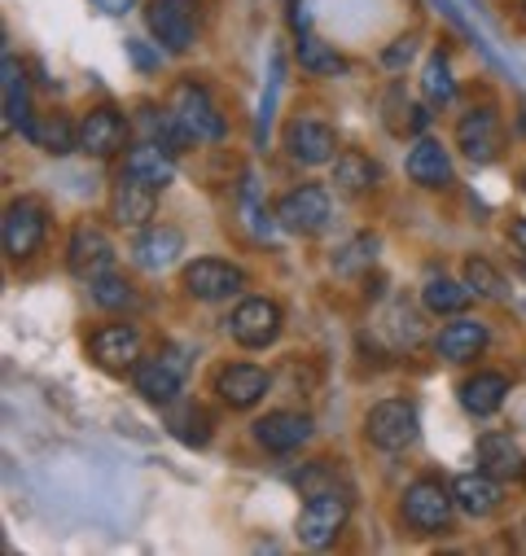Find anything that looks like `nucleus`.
<instances>
[{
	"instance_id": "obj_1",
	"label": "nucleus",
	"mask_w": 526,
	"mask_h": 556,
	"mask_svg": "<svg viewBox=\"0 0 526 556\" xmlns=\"http://www.w3.org/2000/svg\"><path fill=\"white\" fill-rule=\"evenodd\" d=\"M146 27L163 53H189L202 31L198 0H146Z\"/></svg>"
},
{
	"instance_id": "obj_2",
	"label": "nucleus",
	"mask_w": 526,
	"mask_h": 556,
	"mask_svg": "<svg viewBox=\"0 0 526 556\" xmlns=\"http://www.w3.org/2000/svg\"><path fill=\"white\" fill-rule=\"evenodd\" d=\"M167 110H172L176 123L189 131V141H206V146H215V141H224V136H228L224 110H220L215 97H211L202 84H193V79H180V84L172 88Z\"/></svg>"
},
{
	"instance_id": "obj_3",
	"label": "nucleus",
	"mask_w": 526,
	"mask_h": 556,
	"mask_svg": "<svg viewBox=\"0 0 526 556\" xmlns=\"http://www.w3.org/2000/svg\"><path fill=\"white\" fill-rule=\"evenodd\" d=\"M185 377H189V351L180 346H163L132 368V386L141 390L146 403H159V407H172L180 399Z\"/></svg>"
},
{
	"instance_id": "obj_4",
	"label": "nucleus",
	"mask_w": 526,
	"mask_h": 556,
	"mask_svg": "<svg viewBox=\"0 0 526 556\" xmlns=\"http://www.w3.org/2000/svg\"><path fill=\"white\" fill-rule=\"evenodd\" d=\"M364 434L381 452H409L417 443V434H422V416H417V407L409 399H381L364 416Z\"/></svg>"
},
{
	"instance_id": "obj_5",
	"label": "nucleus",
	"mask_w": 526,
	"mask_h": 556,
	"mask_svg": "<svg viewBox=\"0 0 526 556\" xmlns=\"http://www.w3.org/2000/svg\"><path fill=\"white\" fill-rule=\"evenodd\" d=\"M273 215H277V224H281L286 232H295V237H316V232H325L329 219H334V198H329L325 185H299V189H286V193L277 198Z\"/></svg>"
},
{
	"instance_id": "obj_6",
	"label": "nucleus",
	"mask_w": 526,
	"mask_h": 556,
	"mask_svg": "<svg viewBox=\"0 0 526 556\" xmlns=\"http://www.w3.org/2000/svg\"><path fill=\"white\" fill-rule=\"evenodd\" d=\"M351 517V500L334 486H321L308 495V504L299 508V543L303 547H329Z\"/></svg>"
},
{
	"instance_id": "obj_7",
	"label": "nucleus",
	"mask_w": 526,
	"mask_h": 556,
	"mask_svg": "<svg viewBox=\"0 0 526 556\" xmlns=\"http://www.w3.org/2000/svg\"><path fill=\"white\" fill-rule=\"evenodd\" d=\"M400 513H404V521H409L417 534H443V530L452 526L456 495H452V486H443L439 478H417V482L404 491Z\"/></svg>"
},
{
	"instance_id": "obj_8",
	"label": "nucleus",
	"mask_w": 526,
	"mask_h": 556,
	"mask_svg": "<svg viewBox=\"0 0 526 556\" xmlns=\"http://www.w3.org/2000/svg\"><path fill=\"white\" fill-rule=\"evenodd\" d=\"M45 232H49V211H45L40 198H14L5 206V219H0V245H5V254L14 263L32 258L45 245Z\"/></svg>"
},
{
	"instance_id": "obj_9",
	"label": "nucleus",
	"mask_w": 526,
	"mask_h": 556,
	"mask_svg": "<svg viewBox=\"0 0 526 556\" xmlns=\"http://www.w3.org/2000/svg\"><path fill=\"white\" fill-rule=\"evenodd\" d=\"M180 281H185V290H189L198 303H224V299H233V294L246 290V271H241L237 263H228V258L202 254V258H193V263L180 271Z\"/></svg>"
},
{
	"instance_id": "obj_10",
	"label": "nucleus",
	"mask_w": 526,
	"mask_h": 556,
	"mask_svg": "<svg viewBox=\"0 0 526 556\" xmlns=\"http://www.w3.org/2000/svg\"><path fill=\"white\" fill-rule=\"evenodd\" d=\"M228 333H233V342L246 346V351L273 346V342L281 338V307H277L273 299H263V294L241 299V303L233 307V316H228Z\"/></svg>"
},
{
	"instance_id": "obj_11",
	"label": "nucleus",
	"mask_w": 526,
	"mask_h": 556,
	"mask_svg": "<svg viewBox=\"0 0 526 556\" xmlns=\"http://www.w3.org/2000/svg\"><path fill=\"white\" fill-rule=\"evenodd\" d=\"M88 355H92L105 372H132V368L146 359L141 329H137V325H127V320H110V325L92 329V338H88Z\"/></svg>"
},
{
	"instance_id": "obj_12",
	"label": "nucleus",
	"mask_w": 526,
	"mask_h": 556,
	"mask_svg": "<svg viewBox=\"0 0 526 556\" xmlns=\"http://www.w3.org/2000/svg\"><path fill=\"white\" fill-rule=\"evenodd\" d=\"M281 146L299 167H325L338 159V141H334V127L321 118H290L281 131Z\"/></svg>"
},
{
	"instance_id": "obj_13",
	"label": "nucleus",
	"mask_w": 526,
	"mask_h": 556,
	"mask_svg": "<svg viewBox=\"0 0 526 556\" xmlns=\"http://www.w3.org/2000/svg\"><path fill=\"white\" fill-rule=\"evenodd\" d=\"M456 146H461V154L469 159V163H491L496 154H500V146H504V127H500V114L491 110V105H474V110H465L461 118H456Z\"/></svg>"
},
{
	"instance_id": "obj_14",
	"label": "nucleus",
	"mask_w": 526,
	"mask_h": 556,
	"mask_svg": "<svg viewBox=\"0 0 526 556\" xmlns=\"http://www.w3.org/2000/svg\"><path fill=\"white\" fill-rule=\"evenodd\" d=\"M127 136H132V123L114 105H97L79 123V150L88 159H114V154H123Z\"/></svg>"
},
{
	"instance_id": "obj_15",
	"label": "nucleus",
	"mask_w": 526,
	"mask_h": 556,
	"mask_svg": "<svg viewBox=\"0 0 526 556\" xmlns=\"http://www.w3.org/2000/svg\"><path fill=\"white\" fill-rule=\"evenodd\" d=\"M211 390L228 403V407H254L263 403V394L273 390V372L259 368V364H220L211 377Z\"/></svg>"
},
{
	"instance_id": "obj_16",
	"label": "nucleus",
	"mask_w": 526,
	"mask_h": 556,
	"mask_svg": "<svg viewBox=\"0 0 526 556\" xmlns=\"http://www.w3.org/2000/svg\"><path fill=\"white\" fill-rule=\"evenodd\" d=\"M250 434H254V443H259L263 452L290 456V452H299L303 443H312L316 426H312L308 412H268V416H259Z\"/></svg>"
},
{
	"instance_id": "obj_17",
	"label": "nucleus",
	"mask_w": 526,
	"mask_h": 556,
	"mask_svg": "<svg viewBox=\"0 0 526 556\" xmlns=\"http://www.w3.org/2000/svg\"><path fill=\"white\" fill-rule=\"evenodd\" d=\"M66 267H71V276H79V281H97L101 271L114 267L110 237L97 224H75L71 228V241H66Z\"/></svg>"
},
{
	"instance_id": "obj_18",
	"label": "nucleus",
	"mask_w": 526,
	"mask_h": 556,
	"mask_svg": "<svg viewBox=\"0 0 526 556\" xmlns=\"http://www.w3.org/2000/svg\"><path fill=\"white\" fill-rule=\"evenodd\" d=\"M154 211H159V189L141 185L118 172V180L110 185V215L118 228H146L154 224Z\"/></svg>"
},
{
	"instance_id": "obj_19",
	"label": "nucleus",
	"mask_w": 526,
	"mask_h": 556,
	"mask_svg": "<svg viewBox=\"0 0 526 556\" xmlns=\"http://www.w3.org/2000/svg\"><path fill=\"white\" fill-rule=\"evenodd\" d=\"M176 154H167L163 146H154V141H137V146H127L123 150V176H132V180H141V185H150V189H167L172 180H176V163H172Z\"/></svg>"
},
{
	"instance_id": "obj_20",
	"label": "nucleus",
	"mask_w": 526,
	"mask_h": 556,
	"mask_svg": "<svg viewBox=\"0 0 526 556\" xmlns=\"http://www.w3.org/2000/svg\"><path fill=\"white\" fill-rule=\"evenodd\" d=\"M185 250V232L172 228V224H146L137 232V241H132V258H137L146 271H163L180 258Z\"/></svg>"
},
{
	"instance_id": "obj_21",
	"label": "nucleus",
	"mask_w": 526,
	"mask_h": 556,
	"mask_svg": "<svg viewBox=\"0 0 526 556\" xmlns=\"http://www.w3.org/2000/svg\"><path fill=\"white\" fill-rule=\"evenodd\" d=\"M478 469H487L500 482H517V478H526V456L504 430H487V434H478Z\"/></svg>"
},
{
	"instance_id": "obj_22",
	"label": "nucleus",
	"mask_w": 526,
	"mask_h": 556,
	"mask_svg": "<svg viewBox=\"0 0 526 556\" xmlns=\"http://www.w3.org/2000/svg\"><path fill=\"white\" fill-rule=\"evenodd\" d=\"M409 180L422 185V189H448L456 176H452V159L448 150L435 141V136H417V146L409 150Z\"/></svg>"
},
{
	"instance_id": "obj_23",
	"label": "nucleus",
	"mask_w": 526,
	"mask_h": 556,
	"mask_svg": "<svg viewBox=\"0 0 526 556\" xmlns=\"http://www.w3.org/2000/svg\"><path fill=\"white\" fill-rule=\"evenodd\" d=\"M452 495H456V508H461V513H469V517H491V513L504 504V482L491 478L487 469H478V473L452 478Z\"/></svg>"
},
{
	"instance_id": "obj_24",
	"label": "nucleus",
	"mask_w": 526,
	"mask_h": 556,
	"mask_svg": "<svg viewBox=\"0 0 526 556\" xmlns=\"http://www.w3.org/2000/svg\"><path fill=\"white\" fill-rule=\"evenodd\" d=\"M487 325L483 320H448L443 329H439V338H435V351L448 359V364H465V359H474V355H483V346H487Z\"/></svg>"
},
{
	"instance_id": "obj_25",
	"label": "nucleus",
	"mask_w": 526,
	"mask_h": 556,
	"mask_svg": "<svg viewBox=\"0 0 526 556\" xmlns=\"http://www.w3.org/2000/svg\"><path fill=\"white\" fill-rule=\"evenodd\" d=\"M504 394H509V377L487 368V372H474L461 381V407L469 416H496L504 407Z\"/></svg>"
},
{
	"instance_id": "obj_26",
	"label": "nucleus",
	"mask_w": 526,
	"mask_h": 556,
	"mask_svg": "<svg viewBox=\"0 0 526 556\" xmlns=\"http://www.w3.org/2000/svg\"><path fill=\"white\" fill-rule=\"evenodd\" d=\"M0 97H5V127L32 136L36 118H32V101H27V75L14 62V53H5V79H0Z\"/></svg>"
},
{
	"instance_id": "obj_27",
	"label": "nucleus",
	"mask_w": 526,
	"mask_h": 556,
	"mask_svg": "<svg viewBox=\"0 0 526 556\" xmlns=\"http://www.w3.org/2000/svg\"><path fill=\"white\" fill-rule=\"evenodd\" d=\"M167 430L185 443V447H206L211 434H215V421L202 403H189V399H176L172 412H167Z\"/></svg>"
},
{
	"instance_id": "obj_28",
	"label": "nucleus",
	"mask_w": 526,
	"mask_h": 556,
	"mask_svg": "<svg viewBox=\"0 0 526 556\" xmlns=\"http://www.w3.org/2000/svg\"><path fill=\"white\" fill-rule=\"evenodd\" d=\"M377 180H381V167L368 154L338 150V159H334V189H342V193H368V189H377Z\"/></svg>"
},
{
	"instance_id": "obj_29",
	"label": "nucleus",
	"mask_w": 526,
	"mask_h": 556,
	"mask_svg": "<svg viewBox=\"0 0 526 556\" xmlns=\"http://www.w3.org/2000/svg\"><path fill=\"white\" fill-rule=\"evenodd\" d=\"M469 286L465 281H452V276H426V286H422V307L430 316H461L469 307Z\"/></svg>"
},
{
	"instance_id": "obj_30",
	"label": "nucleus",
	"mask_w": 526,
	"mask_h": 556,
	"mask_svg": "<svg viewBox=\"0 0 526 556\" xmlns=\"http://www.w3.org/2000/svg\"><path fill=\"white\" fill-rule=\"evenodd\" d=\"M381 118H386V131H394V136H404V131H426V123H430V110L426 105H413L409 101V92H404V84H390L386 88V97H381Z\"/></svg>"
},
{
	"instance_id": "obj_31",
	"label": "nucleus",
	"mask_w": 526,
	"mask_h": 556,
	"mask_svg": "<svg viewBox=\"0 0 526 556\" xmlns=\"http://www.w3.org/2000/svg\"><path fill=\"white\" fill-rule=\"evenodd\" d=\"M137 123H141V131H146V141H154V146H163L167 154H180L185 146H189V131L176 123V114L163 105H141L137 110Z\"/></svg>"
},
{
	"instance_id": "obj_32",
	"label": "nucleus",
	"mask_w": 526,
	"mask_h": 556,
	"mask_svg": "<svg viewBox=\"0 0 526 556\" xmlns=\"http://www.w3.org/2000/svg\"><path fill=\"white\" fill-rule=\"evenodd\" d=\"M32 146H40L45 154H71V150H79V127L66 118V114H45L36 127H32V136H27Z\"/></svg>"
},
{
	"instance_id": "obj_33",
	"label": "nucleus",
	"mask_w": 526,
	"mask_h": 556,
	"mask_svg": "<svg viewBox=\"0 0 526 556\" xmlns=\"http://www.w3.org/2000/svg\"><path fill=\"white\" fill-rule=\"evenodd\" d=\"M422 92H426V101H430L435 110H443V105H452V101H456V75H452V62H448V53H443V49H435V53L426 58Z\"/></svg>"
},
{
	"instance_id": "obj_34",
	"label": "nucleus",
	"mask_w": 526,
	"mask_h": 556,
	"mask_svg": "<svg viewBox=\"0 0 526 556\" xmlns=\"http://www.w3.org/2000/svg\"><path fill=\"white\" fill-rule=\"evenodd\" d=\"M377 329L390 333V351H413V346L422 342V320H417V312H413L409 303H394V307L377 320Z\"/></svg>"
},
{
	"instance_id": "obj_35",
	"label": "nucleus",
	"mask_w": 526,
	"mask_h": 556,
	"mask_svg": "<svg viewBox=\"0 0 526 556\" xmlns=\"http://www.w3.org/2000/svg\"><path fill=\"white\" fill-rule=\"evenodd\" d=\"M461 281L469 286L474 299H487V303H504V299H509L504 276H500L487 258H465V276H461Z\"/></svg>"
},
{
	"instance_id": "obj_36",
	"label": "nucleus",
	"mask_w": 526,
	"mask_h": 556,
	"mask_svg": "<svg viewBox=\"0 0 526 556\" xmlns=\"http://www.w3.org/2000/svg\"><path fill=\"white\" fill-rule=\"evenodd\" d=\"M299 66H303L308 75H342V71H347V62H342L321 36H312V31L299 36Z\"/></svg>"
},
{
	"instance_id": "obj_37",
	"label": "nucleus",
	"mask_w": 526,
	"mask_h": 556,
	"mask_svg": "<svg viewBox=\"0 0 526 556\" xmlns=\"http://www.w3.org/2000/svg\"><path fill=\"white\" fill-rule=\"evenodd\" d=\"M88 290H92V303H97V307H105V312H127L132 303H137V290H132L114 267H110V271H101L97 281H88Z\"/></svg>"
},
{
	"instance_id": "obj_38",
	"label": "nucleus",
	"mask_w": 526,
	"mask_h": 556,
	"mask_svg": "<svg viewBox=\"0 0 526 556\" xmlns=\"http://www.w3.org/2000/svg\"><path fill=\"white\" fill-rule=\"evenodd\" d=\"M373 258H377V237H373V232H360L355 241L342 245V254L334 258V267H338V271H360V267H368Z\"/></svg>"
},
{
	"instance_id": "obj_39",
	"label": "nucleus",
	"mask_w": 526,
	"mask_h": 556,
	"mask_svg": "<svg viewBox=\"0 0 526 556\" xmlns=\"http://www.w3.org/2000/svg\"><path fill=\"white\" fill-rule=\"evenodd\" d=\"M413 53H417V36H404V40H394V45L381 53V66H386V71H400V66L413 62Z\"/></svg>"
},
{
	"instance_id": "obj_40",
	"label": "nucleus",
	"mask_w": 526,
	"mask_h": 556,
	"mask_svg": "<svg viewBox=\"0 0 526 556\" xmlns=\"http://www.w3.org/2000/svg\"><path fill=\"white\" fill-rule=\"evenodd\" d=\"M127 53H132V62H137V66H159V53H146V45L141 40H127Z\"/></svg>"
},
{
	"instance_id": "obj_41",
	"label": "nucleus",
	"mask_w": 526,
	"mask_h": 556,
	"mask_svg": "<svg viewBox=\"0 0 526 556\" xmlns=\"http://www.w3.org/2000/svg\"><path fill=\"white\" fill-rule=\"evenodd\" d=\"M92 5L101 14H127V10H137V0H92Z\"/></svg>"
},
{
	"instance_id": "obj_42",
	"label": "nucleus",
	"mask_w": 526,
	"mask_h": 556,
	"mask_svg": "<svg viewBox=\"0 0 526 556\" xmlns=\"http://www.w3.org/2000/svg\"><path fill=\"white\" fill-rule=\"evenodd\" d=\"M513 245H517V250H522V258H526V219H517V224H513Z\"/></svg>"
},
{
	"instance_id": "obj_43",
	"label": "nucleus",
	"mask_w": 526,
	"mask_h": 556,
	"mask_svg": "<svg viewBox=\"0 0 526 556\" xmlns=\"http://www.w3.org/2000/svg\"><path fill=\"white\" fill-rule=\"evenodd\" d=\"M522 189H526V172H522Z\"/></svg>"
}]
</instances>
